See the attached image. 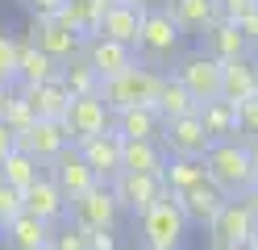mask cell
Listing matches in <instances>:
<instances>
[{"instance_id":"6da1fadb","label":"cell","mask_w":258,"mask_h":250,"mask_svg":"<svg viewBox=\"0 0 258 250\" xmlns=\"http://www.w3.org/2000/svg\"><path fill=\"white\" fill-rule=\"evenodd\" d=\"M204 171L208 179L217 183L225 196H241L254 183V167H250V146L241 138H225V142H213L204 155Z\"/></svg>"},{"instance_id":"7a4b0ae2","label":"cell","mask_w":258,"mask_h":250,"mask_svg":"<svg viewBox=\"0 0 258 250\" xmlns=\"http://www.w3.org/2000/svg\"><path fill=\"white\" fill-rule=\"evenodd\" d=\"M158 83H163V71H154V63L138 59L134 67H125L121 75H108L100 83V100H104L112 113L129 109V105H154Z\"/></svg>"},{"instance_id":"3957f363","label":"cell","mask_w":258,"mask_h":250,"mask_svg":"<svg viewBox=\"0 0 258 250\" xmlns=\"http://www.w3.org/2000/svg\"><path fill=\"white\" fill-rule=\"evenodd\" d=\"M138 229H142V246H154V250H183L187 242V217L179 209L175 196H158L154 205L138 217Z\"/></svg>"},{"instance_id":"277c9868","label":"cell","mask_w":258,"mask_h":250,"mask_svg":"<svg viewBox=\"0 0 258 250\" xmlns=\"http://www.w3.org/2000/svg\"><path fill=\"white\" fill-rule=\"evenodd\" d=\"M179 42H183V29L175 25V17L163 5L146 9V17H142V33H138V55H146V63H163L171 55H179Z\"/></svg>"},{"instance_id":"5b68a950","label":"cell","mask_w":258,"mask_h":250,"mask_svg":"<svg viewBox=\"0 0 258 250\" xmlns=\"http://www.w3.org/2000/svg\"><path fill=\"white\" fill-rule=\"evenodd\" d=\"M108 188H112V196H117V205L125 213H134V217H142L158 196H171L163 175H146V171H117L108 179Z\"/></svg>"},{"instance_id":"8992f818","label":"cell","mask_w":258,"mask_h":250,"mask_svg":"<svg viewBox=\"0 0 258 250\" xmlns=\"http://www.w3.org/2000/svg\"><path fill=\"white\" fill-rule=\"evenodd\" d=\"M117 213H121V205H117V196H112L108 179L88 188L84 196H75L71 209H67L71 225H79V229H117Z\"/></svg>"},{"instance_id":"52a82bcc","label":"cell","mask_w":258,"mask_h":250,"mask_svg":"<svg viewBox=\"0 0 258 250\" xmlns=\"http://www.w3.org/2000/svg\"><path fill=\"white\" fill-rule=\"evenodd\" d=\"M62 129L71 133V146H79V142L96 138V133L112 129V109L100 96H71L67 113H62Z\"/></svg>"},{"instance_id":"ba28073f","label":"cell","mask_w":258,"mask_h":250,"mask_svg":"<svg viewBox=\"0 0 258 250\" xmlns=\"http://www.w3.org/2000/svg\"><path fill=\"white\" fill-rule=\"evenodd\" d=\"M158 142H163L167 155H187V159H204L208 146H213V138H208V129L196 113L187 117H171V121H163V133H158Z\"/></svg>"},{"instance_id":"9c48e42d","label":"cell","mask_w":258,"mask_h":250,"mask_svg":"<svg viewBox=\"0 0 258 250\" xmlns=\"http://www.w3.org/2000/svg\"><path fill=\"white\" fill-rule=\"evenodd\" d=\"M17 146L25 155H34L42 167H50L62 150L71 146V133L62 129V121H46V117H34L21 133H17Z\"/></svg>"},{"instance_id":"30bf717a","label":"cell","mask_w":258,"mask_h":250,"mask_svg":"<svg viewBox=\"0 0 258 250\" xmlns=\"http://www.w3.org/2000/svg\"><path fill=\"white\" fill-rule=\"evenodd\" d=\"M221 59H213L208 50H200V55H183L179 63H175V75H179V83L196 96V100H217L221 96Z\"/></svg>"},{"instance_id":"8fae6325","label":"cell","mask_w":258,"mask_h":250,"mask_svg":"<svg viewBox=\"0 0 258 250\" xmlns=\"http://www.w3.org/2000/svg\"><path fill=\"white\" fill-rule=\"evenodd\" d=\"M254 233H258V217L250 213V205L241 196H225L221 213L208 221L213 242H254Z\"/></svg>"},{"instance_id":"7c38bea8","label":"cell","mask_w":258,"mask_h":250,"mask_svg":"<svg viewBox=\"0 0 258 250\" xmlns=\"http://www.w3.org/2000/svg\"><path fill=\"white\" fill-rule=\"evenodd\" d=\"M50 179H54L58 188H62V196H67V205H71L75 196H84L88 188H96V183H104L100 175L92 171V163H88L84 155H79V146H67V150H62V155H58V159L50 163Z\"/></svg>"},{"instance_id":"4fadbf2b","label":"cell","mask_w":258,"mask_h":250,"mask_svg":"<svg viewBox=\"0 0 258 250\" xmlns=\"http://www.w3.org/2000/svg\"><path fill=\"white\" fill-rule=\"evenodd\" d=\"M29 42L42 46L54 63H67L75 55H84V38L71 33L67 25H58L54 17H29Z\"/></svg>"},{"instance_id":"5bb4252c","label":"cell","mask_w":258,"mask_h":250,"mask_svg":"<svg viewBox=\"0 0 258 250\" xmlns=\"http://www.w3.org/2000/svg\"><path fill=\"white\" fill-rule=\"evenodd\" d=\"M21 200H25V213H34V217H42V221H50V225H58V221H67V196H62V188L50 179V171H42L29 188L21 192Z\"/></svg>"},{"instance_id":"9a60e30c","label":"cell","mask_w":258,"mask_h":250,"mask_svg":"<svg viewBox=\"0 0 258 250\" xmlns=\"http://www.w3.org/2000/svg\"><path fill=\"white\" fill-rule=\"evenodd\" d=\"M84 59L100 71V79H108V75H121L125 67H134V63H138V50L125 46V42H117V38L96 33V38L84 42Z\"/></svg>"},{"instance_id":"2e32d148","label":"cell","mask_w":258,"mask_h":250,"mask_svg":"<svg viewBox=\"0 0 258 250\" xmlns=\"http://www.w3.org/2000/svg\"><path fill=\"white\" fill-rule=\"evenodd\" d=\"M112 9V0H67L58 13H54V21L58 25H67L71 33H79V38H96L104 25V13Z\"/></svg>"},{"instance_id":"e0dca14e","label":"cell","mask_w":258,"mask_h":250,"mask_svg":"<svg viewBox=\"0 0 258 250\" xmlns=\"http://www.w3.org/2000/svg\"><path fill=\"white\" fill-rule=\"evenodd\" d=\"M221 96L229 105H241V100L258 96V59L241 55V59H229L221 67Z\"/></svg>"},{"instance_id":"ac0fdd59","label":"cell","mask_w":258,"mask_h":250,"mask_svg":"<svg viewBox=\"0 0 258 250\" xmlns=\"http://www.w3.org/2000/svg\"><path fill=\"white\" fill-rule=\"evenodd\" d=\"M175 200H179V209H183V217H187V225H204V229H208V221H213V217L221 213V205H225V192L217 188L213 179H204V183H196V188L179 192Z\"/></svg>"},{"instance_id":"d6986e66","label":"cell","mask_w":258,"mask_h":250,"mask_svg":"<svg viewBox=\"0 0 258 250\" xmlns=\"http://www.w3.org/2000/svg\"><path fill=\"white\" fill-rule=\"evenodd\" d=\"M121 133L117 129H104V133H96V138H88V142H79V155H84L88 163H92V171L100 175V179H112L121 171Z\"/></svg>"},{"instance_id":"ffe728a7","label":"cell","mask_w":258,"mask_h":250,"mask_svg":"<svg viewBox=\"0 0 258 250\" xmlns=\"http://www.w3.org/2000/svg\"><path fill=\"white\" fill-rule=\"evenodd\" d=\"M58 67L62 63H54L50 55H46L42 46H34V42H17V88H34V83H46V79H58Z\"/></svg>"},{"instance_id":"44dd1931","label":"cell","mask_w":258,"mask_h":250,"mask_svg":"<svg viewBox=\"0 0 258 250\" xmlns=\"http://www.w3.org/2000/svg\"><path fill=\"white\" fill-rule=\"evenodd\" d=\"M200 42H204V50H208V55H213V59H221V63L250 55V42L241 38V29L229 21V17H217V21L200 33Z\"/></svg>"},{"instance_id":"7402d4cb","label":"cell","mask_w":258,"mask_h":250,"mask_svg":"<svg viewBox=\"0 0 258 250\" xmlns=\"http://www.w3.org/2000/svg\"><path fill=\"white\" fill-rule=\"evenodd\" d=\"M163 167H167V150L158 138H125L121 142V171L163 175Z\"/></svg>"},{"instance_id":"603a6c76","label":"cell","mask_w":258,"mask_h":250,"mask_svg":"<svg viewBox=\"0 0 258 250\" xmlns=\"http://www.w3.org/2000/svg\"><path fill=\"white\" fill-rule=\"evenodd\" d=\"M50 233H54L50 221H42V217L21 209L5 229H0V238H5L13 250H38V246H50Z\"/></svg>"},{"instance_id":"cb8c5ba5","label":"cell","mask_w":258,"mask_h":250,"mask_svg":"<svg viewBox=\"0 0 258 250\" xmlns=\"http://www.w3.org/2000/svg\"><path fill=\"white\" fill-rule=\"evenodd\" d=\"M146 9H150V5H125V0H112V9L104 13L100 33L138 50V33H142V17H146Z\"/></svg>"},{"instance_id":"d4e9b609","label":"cell","mask_w":258,"mask_h":250,"mask_svg":"<svg viewBox=\"0 0 258 250\" xmlns=\"http://www.w3.org/2000/svg\"><path fill=\"white\" fill-rule=\"evenodd\" d=\"M163 9L175 17V25L183 33H191V38H200V33L221 17L217 0H163Z\"/></svg>"},{"instance_id":"484cf974","label":"cell","mask_w":258,"mask_h":250,"mask_svg":"<svg viewBox=\"0 0 258 250\" xmlns=\"http://www.w3.org/2000/svg\"><path fill=\"white\" fill-rule=\"evenodd\" d=\"M112 129L121 138H158L163 133V113L154 105H129L112 113Z\"/></svg>"},{"instance_id":"4316f807","label":"cell","mask_w":258,"mask_h":250,"mask_svg":"<svg viewBox=\"0 0 258 250\" xmlns=\"http://www.w3.org/2000/svg\"><path fill=\"white\" fill-rule=\"evenodd\" d=\"M34 117H46V121H62V113L71 105V92L62 88L58 79H46V83H34V88H21Z\"/></svg>"},{"instance_id":"83f0119b","label":"cell","mask_w":258,"mask_h":250,"mask_svg":"<svg viewBox=\"0 0 258 250\" xmlns=\"http://www.w3.org/2000/svg\"><path fill=\"white\" fill-rule=\"evenodd\" d=\"M196 117L204 121V129H208V138H213V142L237 138V105H229L225 96H217V100H200Z\"/></svg>"},{"instance_id":"f1b7e54d","label":"cell","mask_w":258,"mask_h":250,"mask_svg":"<svg viewBox=\"0 0 258 250\" xmlns=\"http://www.w3.org/2000/svg\"><path fill=\"white\" fill-rule=\"evenodd\" d=\"M154 109L163 113V121H171V117H187V113H196L200 109V100L191 96L183 83H179V75H163V83H158V96H154Z\"/></svg>"},{"instance_id":"f546056e","label":"cell","mask_w":258,"mask_h":250,"mask_svg":"<svg viewBox=\"0 0 258 250\" xmlns=\"http://www.w3.org/2000/svg\"><path fill=\"white\" fill-rule=\"evenodd\" d=\"M208 171H204V159H187V155H167V167H163V183L171 196H179L187 188L204 183Z\"/></svg>"},{"instance_id":"4dcf8cb0","label":"cell","mask_w":258,"mask_h":250,"mask_svg":"<svg viewBox=\"0 0 258 250\" xmlns=\"http://www.w3.org/2000/svg\"><path fill=\"white\" fill-rule=\"evenodd\" d=\"M58 83L71 96H100V83L104 79H100V71H96L84 55H75V59H67V63L58 67Z\"/></svg>"},{"instance_id":"1f68e13d","label":"cell","mask_w":258,"mask_h":250,"mask_svg":"<svg viewBox=\"0 0 258 250\" xmlns=\"http://www.w3.org/2000/svg\"><path fill=\"white\" fill-rule=\"evenodd\" d=\"M38 175H42V163H38L34 155H25L21 146H13L9 155L0 159V179H5V183H13V188H21V192H25Z\"/></svg>"},{"instance_id":"d6a6232c","label":"cell","mask_w":258,"mask_h":250,"mask_svg":"<svg viewBox=\"0 0 258 250\" xmlns=\"http://www.w3.org/2000/svg\"><path fill=\"white\" fill-rule=\"evenodd\" d=\"M0 117H5V125L13 129V133H21L29 121H34V109H29V100H25V92L13 83V92H9V100H5V109H0Z\"/></svg>"},{"instance_id":"836d02e7","label":"cell","mask_w":258,"mask_h":250,"mask_svg":"<svg viewBox=\"0 0 258 250\" xmlns=\"http://www.w3.org/2000/svg\"><path fill=\"white\" fill-rule=\"evenodd\" d=\"M237 138L241 142H258V96L237 105Z\"/></svg>"},{"instance_id":"e575fe53","label":"cell","mask_w":258,"mask_h":250,"mask_svg":"<svg viewBox=\"0 0 258 250\" xmlns=\"http://www.w3.org/2000/svg\"><path fill=\"white\" fill-rule=\"evenodd\" d=\"M50 250H88V229L79 225H62L50 233Z\"/></svg>"},{"instance_id":"d590c367","label":"cell","mask_w":258,"mask_h":250,"mask_svg":"<svg viewBox=\"0 0 258 250\" xmlns=\"http://www.w3.org/2000/svg\"><path fill=\"white\" fill-rule=\"evenodd\" d=\"M21 209H25L21 188H13V183H5V179H0V229H5V225H9Z\"/></svg>"},{"instance_id":"8d00e7d4","label":"cell","mask_w":258,"mask_h":250,"mask_svg":"<svg viewBox=\"0 0 258 250\" xmlns=\"http://www.w3.org/2000/svg\"><path fill=\"white\" fill-rule=\"evenodd\" d=\"M0 79H17V38L0 33Z\"/></svg>"},{"instance_id":"74e56055","label":"cell","mask_w":258,"mask_h":250,"mask_svg":"<svg viewBox=\"0 0 258 250\" xmlns=\"http://www.w3.org/2000/svg\"><path fill=\"white\" fill-rule=\"evenodd\" d=\"M233 25L241 29V38H246V42H250V50H254V46H258V9H250L246 17H237Z\"/></svg>"},{"instance_id":"f35d334b","label":"cell","mask_w":258,"mask_h":250,"mask_svg":"<svg viewBox=\"0 0 258 250\" xmlns=\"http://www.w3.org/2000/svg\"><path fill=\"white\" fill-rule=\"evenodd\" d=\"M88 250H117V233L112 229H88Z\"/></svg>"},{"instance_id":"ab89813d","label":"cell","mask_w":258,"mask_h":250,"mask_svg":"<svg viewBox=\"0 0 258 250\" xmlns=\"http://www.w3.org/2000/svg\"><path fill=\"white\" fill-rule=\"evenodd\" d=\"M21 5L29 9V17H54L67 0H21Z\"/></svg>"},{"instance_id":"60d3db41","label":"cell","mask_w":258,"mask_h":250,"mask_svg":"<svg viewBox=\"0 0 258 250\" xmlns=\"http://www.w3.org/2000/svg\"><path fill=\"white\" fill-rule=\"evenodd\" d=\"M217 9H221V17L237 21V17H246V13L254 9V0H217Z\"/></svg>"},{"instance_id":"b9f144b4","label":"cell","mask_w":258,"mask_h":250,"mask_svg":"<svg viewBox=\"0 0 258 250\" xmlns=\"http://www.w3.org/2000/svg\"><path fill=\"white\" fill-rule=\"evenodd\" d=\"M13 146H17V133H13V129L5 125V117H0V159H5Z\"/></svg>"},{"instance_id":"7bdbcfd3","label":"cell","mask_w":258,"mask_h":250,"mask_svg":"<svg viewBox=\"0 0 258 250\" xmlns=\"http://www.w3.org/2000/svg\"><path fill=\"white\" fill-rule=\"evenodd\" d=\"M241 200H246V205H250V213L258 217V179L250 183V188H246V192H241Z\"/></svg>"},{"instance_id":"ee69618b","label":"cell","mask_w":258,"mask_h":250,"mask_svg":"<svg viewBox=\"0 0 258 250\" xmlns=\"http://www.w3.org/2000/svg\"><path fill=\"white\" fill-rule=\"evenodd\" d=\"M213 250H254L250 242H213Z\"/></svg>"},{"instance_id":"f6af8a7d","label":"cell","mask_w":258,"mask_h":250,"mask_svg":"<svg viewBox=\"0 0 258 250\" xmlns=\"http://www.w3.org/2000/svg\"><path fill=\"white\" fill-rule=\"evenodd\" d=\"M250 146V167H254V179H258V142H246Z\"/></svg>"},{"instance_id":"bcb514c9","label":"cell","mask_w":258,"mask_h":250,"mask_svg":"<svg viewBox=\"0 0 258 250\" xmlns=\"http://www.w3.org/2000/svg\"><path fill=\"white\" fill-rule=\"evenodd\" d=\"M9 92H13V83H9V79H0V109H5V100H9Z\"/></svg>"},{"instance_id":"7dc6e473","label":"cell","mask_w":258,"mask_h":250,"mask_svg":"<svg viewBox=\"0 0 258 250\" xmlns=\"http://www.w3.org/2000/svg\"><path fill=\"white\" fill-rule=\"evenodd\" d=\"M125 5H150V0H125Z\"/></svg>"},{"instance_id":"c3c4849f","label":"cell","mask_w":258,"mask_h":250,"mask_svg":"<svg viewBox=\"0 0 258 250\" xmlns=\"http://www.w3.org/2000/svg\"><path fill=\"white\" fill-rule=\"evenodd\" d=\"M250 246H254V250H258V233H254V242H250Z\"/></svg>"},{"instance_id":"681fc988","label":"cell","mask_w":258,"mask_h":250,"mask_svg":"<svg viewBox=\"0 0 258 250\" xmlns=\"http://www.w3.org/2000/svg\"><path fill=\"white\" fill-rule=\"evenodd\" d=\"M138 250H154V246H138Z\"/></svg>"},{"instance_id":"f907efd6","label":"cell","mask_w":258,"mask_h":250,"mask_svg":"<svg viewBox=\"0 0 258 250\" xmlns=\"http://www.w3.org/2000/svg\"><path fill=\"white\" fill-rule=\"evenodd\" d=\"M38 250H50V246H38Z\"/></svg>"},{"instance_id":"816d5d0a","label":"cell","mask_w":258,"mask_h":250,"mask_svg":"<svg viewBox=\"0 0 258 250\" xmlns=\"http://www.w3.org/2000/svg\"><path fill=\"white\" fill-rule=\"evenodd\" d=\"M254 9H258V0H254Z\"/></svg>"}]
</instances>
